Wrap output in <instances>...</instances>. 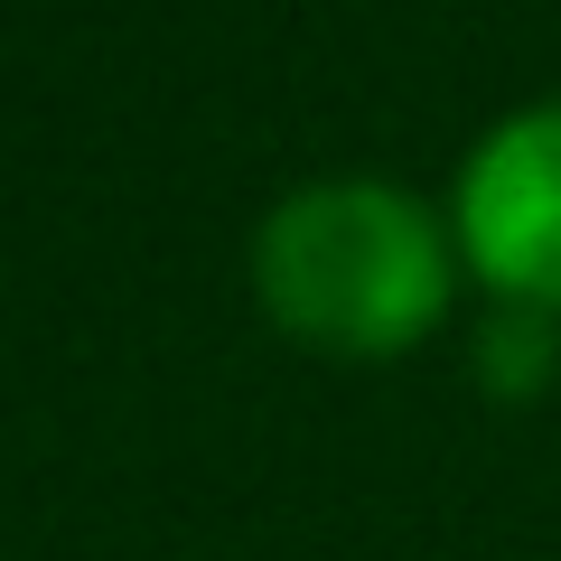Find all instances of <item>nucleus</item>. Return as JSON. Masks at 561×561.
Wrapping results in <instances>:
<instances>
[{"label":"nucleus","instance_id":"nucleus-1","mask_svg":"<svg viewBox=\"0 0 561 561\" xmlns=\"http://www.w3.org/2000/svg\"><path fill=\"white\" fill-rule=\"evenodd\" d=\"M243 272H253L262 319L328 365H393L431 346L468 290L449 206L375 169L300 179L290 197H272L243 243Z\"/></svg>","mask_w":561,"mask_h":561},{"label":"nucleus","instance_id":"nucleus-2","mask_svg":"<svg viewBox=\"0 0 561 561\" xmlns=\"http://www.w3.org/2000/svg\"><path fill=\"white\" fill-rule=\"evenodd\" d=\"M449 234L486 309L561 328V94L515 103L468 140L449 179Z\"/></svg>","mask_w":561,"mask_h":561},{"label":"nucleus","instance_id":"nucleus-3","mask_svg":"<svg viewBox=\"0 0 561 561\" xmlns=\"http://www.w3.org/2000/svg\"><path fill=\"white\" fill-rule=\"evenodd\" d=\"M552 375H561V328L524 319V309H486V328H478V383L486 393L524 402V393H542Z\"/></svg>","mask_w":561,"mask_h":561}]
</instances>
